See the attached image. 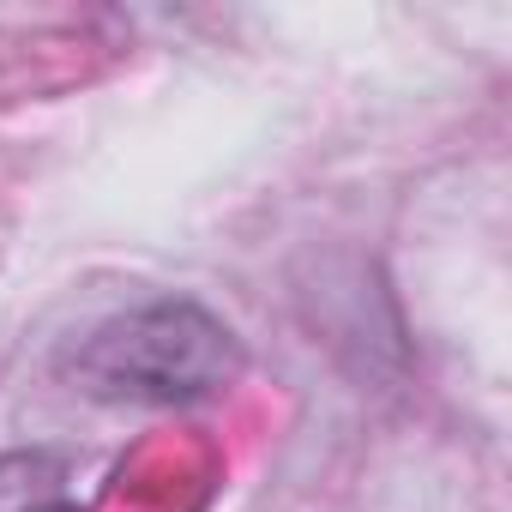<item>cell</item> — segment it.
<instances>
[{"instance_id": "6da1fadb", "label": "cell", "mask_w": 512, "mask_h": 512, "mask_svg": "<svg viewBox=\"0 0 512 512\" xmlns=\"http://www.w3.org/2000/svg\"><path fill=\"white\" fill-rule=\"evenodd\" d=\"M241 350L235 332L193 308V302H151L109 326H97L73 350V380L91 398H133V404H181L205 398L235 380Z\"/></svg>"}, {"instance_id": "7a4b0ae2", "label": "cell", "mask_w": 512, "mask_h": 512, "mask_svg": "<svg viewBox=\"0 0 512 512\" xmlns=\"http://www.w3.org/2000/svg\"><path fill=\"white\" fill-rule=\"evenodd\" d=\"M43 470H49V464L37 458V464H31V482H7V464H0V512H91V506L55 494V482H37Z\"/></svg>"}]
</instances>
